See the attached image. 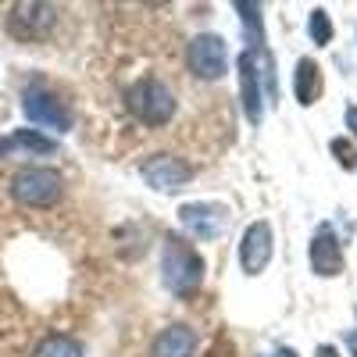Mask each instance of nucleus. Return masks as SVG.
Wrapping results in <instances>:
<instances>
[{
  "mask_svg": "<svg viewBox=\"0 0 357 357\" xmlns=\"http://www.w3.org/2000/svg\"><path fill=\"white\" fill-rule=\"evenodd\" d=\"M272 254H275V236H272V225L268 222H254L247 225L243 240H240V264L247 275H261L268 264H272Z\"/></svg>",
  "mask_w": 357,
  "mask_h": 357,
  "instance_id": "obj_8",
  "label": "nucleus"
},
{
  "mask_svg": "<svg viewBox=\"0 0 357 357\" xmlns=\"http://www.w3.org/2000/svg\"><path fill=\"white\" fill-rule=\"evenodd\" d=\"M314 357H340V350H336V347H318Z\"/></svg>",
  "mask_w": 357,
  "mask_h": 357,
  "instance_id": "obj_20",
  "label": "nucleus"
},
{
  "mask_svg": "<svg viewBox=\"0 0 357 357\" xmlns=\"http://www.w3.org/2000/svg\"><path fill=\"white\" fill-rule=\"evenodd\" d=\"M347 343H350V350L357 354V333H350V336H347Z\"/></svg>",
  "mask_w": 357,
  "mask_h": 357,
  "instance_id": "obj_22",
  "label": "nucleus"
},
{
  "mask_svg": "<svg viewBox=\"0 0 357 357\" xmlns=\"http://www.w3.org/2000/svg\"><path fill=\"white\" fill-rule=\"evenodd\" d=\"M33 357H82V347L68 336H47Z\"/></svg>",
  "mask_w": 357,
  "mask_h": 357,
  "instance_id": "obj_14",
  "label": "nucleus"
},
{
  "mask_svg": "<svg viewBox=\"0 0 357 357\" xmlns=\"http://www.w3.org/2000/svg\"><path fill=\"white\" fill-rule=\"evenodd\" d=\"M57 22V8L54 4H15L8 15V29L11 36L22 43H36L43 40Z\"/></svg>",
  "mask_w": 357,
  "mask_h": 357,
  "instance_id": "obj_6",
  "label": "nucleus"
},
{
  "mask_svg": "<svg viewBox=\"0 0 357 357\" xmlns=\"http://www.w3.org/2000/svg\"><path fill=\"white\" fill-rule=\"evenodd\" d=\"M178 222L190 229V236L197 240H218V236L229 229V211L222 204H211V200H197V204H183L178 211Z\"/></svg>",
  "mask_w": 357,
  "mask_h": 357,
  "instance_id": "obj_7",
  "label": "nucleus"
},
{
  "mask_svg": "<svg viewBox=\"0 0 357 357\" xmlns=\"http://www.w3.org/2000/svg\"><path fill=\"white\" fill-rule=\"evenodd\" d=\"M143 178H146V186H154L158 193H178L193 178V168L175 154H154L143 165Z\"/></svg>",
  "mask_w": 357,
  "mask_h": 357,
  "instance_id": "obj_9",
  "label": "nucleus"
},
{
  "mask_svg": "<svg viewBox=\"0 0 357 357\" xmlns=\"http://www.w3.org/2000/svg\"><path fill=\"white\" fill-rule=\"evenodd\" d=\"M236 11L243 15V29H250V43H254V50L264 47V36H261V8H257V4H236Z\"/></svg>",
  "mask_w": 357,
  "mask_h": 357,
  "instance_id": "obj_16",
  "label": "nucleus"
},
{
  "mask_svg": "<svg viewBox=\"0 0 357 357\" xmlns=\"http://www.w3.org/2000/svg\"><path fill=\"white\" fill-rule=\"evenodd\" d=\"M11 143L22 146V151H33V154H54V151H57V143L47 139V136L36 132V129H18V132L11 136Z\"/></svg>",
  "mask_w": 357,
  "mask_h": 357,
  "instance_id": "obj_15",
  "label": "nucleus"
},
{
  "mask_svg": "<svg viewBox=\"0 0 357 357\" xmlns=\"http://www.w3.org/2000/svg\"><path fill=\"white\" fill-rule=\"evenodd\" d=\"M293 93H296V100H301L304 107L321 97V72H318V61H311V57H301V61H296Z\"/></svg>",
  "mask_w": 357,
  "mask_h": 357,
  "instance_id": "obj_13",
  "label": "nucleus"
},
{
  "mask_svg": "<svg viewBox=\"0 0 357 357\" xmlns=\"http://www.w3.org/2000/svg\"><path fill=\"white\" fill-rule=\"evenodd\" d=\"M311 40H314L318 47L333 43V22H329V15H325L321 8H318V11H311Z\"/></svg>",
  "mask_w": 357,
  "mask_h": 357,
  "instance_id": "obj_17",
  "label": "nucleus"
},
{
  "mask_svg": "<svg viewBox=\"0 0 357 357\" xmlns=\"http://www.w3.org/2000/svg\"><path fill=\"white\" fill-rule=\"evenodd\" d=\"M197 333L190 325H168V329L151 343V357H193Z\"/></svg>",
  "mask_w": 357,
  "mask_h": 357,
  "instance_id": "obj_12",
  "label": "nucleus"
},
{
  "mask_svg": "<svg viewBox=\"0 0 357 357\" xmlns=\"http://www.w3.org/2000/svg\"><path fill=\"white\" fill-rule=\"evenodd\" d=\"M161 282H165L168 293L183 296V301H190V296L200 289V282H204L200 254L175 232L165 236V247H161Z\"/></svg>",
  "mask_w": 357,
  "mask_h": 357,
  "instance_id": "obj_1",
  "label": "nucleus"
},
{
  "mask_svg": "<svg viewBox=\"0 0 357 357\" xmlns=\"http://www.w3.org/2000/svg\"><path fill=\"white\" fill-rule=\"evenodd\" d=\"M311 272L314 275H340L343 272V247H340V236L333 225H318L314 240H311Z\"/></svg>",
  "mask_w": 357,
  "mask_h": 357,
  "instance_id": "obj_10",
  "label": "nucleus"
},
{
  "mask_svg": "<svg viewBox=\"0 0 357 357\" xmlns=\"http://www.w3.org/2000/svg\"><path fill=\"white\" fill-rule=\"evenodd\" d=\"M186 61H190V72L197 79H222L225 75V65H229V50H225V40L215 36V33H200L190 40V50H186Z\"/></svg>",
  "mask_w": 357,
  "mask_h": 357,
  "instance_id": "obj_5",
  "label": "nucleus"
},
{
  "mask_svg": "<svg viewBox=\"0 0 357 357\" xmlns=\"http://www.w3.org/2000/svg\"><path fill=\"white\" fill-rule=\"evenodd\" d=\"M275 357H296V354H293L289 347H282V350H275Z\"/></svg>",
  "mask_w": 357,
  "mask_h": 357,
  "instance_id": "obj_23",
  "label": "nucleus"
},
{
  "mask_svg": "<svg viewBox=\"0 0 357 357\" xmlns=\"http://www.w3.org/2000/svg\"><path fill=\"white\" fill-rule=\"evenodd\" d=\"M347 129L357 136V107H347Z\"/></svg>",
  "mask_w": 357,
  "mask_h": 357,
  "instance_id": "obj_19",
  "label": "nucleus"
},
{
  "mask_svg": "<svg viewBox=\"0 0 357 357\" xmlns=\"http://www.w3.org/2000/svg\"><path fill=\"white\" fill-rule=\"evenodd\" d=\"M22 111H25V118L33 126H43V129H54V132H68L72 129V114H68L65 100L57 93H50V89L40 86V82H33L25 89Z\"/></svg>",
  "mask_w": 357,
  "mask_h": 357,
  "instance_id": "obj_4",
  "label": "nucleus"
},
{
  "mask_svg": "<svg viewBox=\"0 0 357 357\" xmlns=\"http://www.w3.org/2000/svg\"><path fill=\"white\" fill-rule=\"evenodd\" d=\"M11 146H15V143H11V139H0V158H4V154H8V151H11Z\"/></svg>",
  "mask_w": 357,
  "mask_h": 357,
  "instance_id": "obj_21",
  "label": "nucleus"
},
{
  "mask_svg": "<svg viewBox=\"0 0 357 357\" xmlns=\"http://www.w3.org/2000/svg\"><path fill=\"white\" fill-rule=\"evenodd\" d=\"M61 175L54 168H18L11 178V197L25 207H50L61 200Z\"/></svg>",
  "mask_w": 357,
  "mask_h": 357,
  "instance_id": "obj_3",
  "label": "nucleus"
},
{
  "mask_svg": "<svg viewBox=\"0 0 357 357\" xmlns=\"http://www.w3.org/2000/svg\"><path fill=\"white\" fill-rule=\"evenodd\" d=\"M333 154L340 158L343 168H354V151H350V143H347V139H333Z\"/></svg>",
  "mask_w": 357,
  "mask_h": 357,
  "instance_id": "obj_18",
  "label": "nucleus"
},
{
  "mask_svg": "<svg viewBox=\"0 0 357 357\" xmlns=\"http://www.w3.org/2000/svg\"><path fill=\"white\" fill-rule=\"evenodd\" d=\"M240 97H243V111L250 122H261V104H264V93H261V68H257V50H243L240 54Z\"/></svg>",
  "mask_w": 357,
  "mask_h": 357,
  "instance_id": "obj_11",
  "label": "nucleus"
},
{
  "mask_svg": "<svg viewBox=\"0 0 357 357\" xmlns=\"http://www.w3.org/2000/svg\"><path fill=\"white\" fill-rule=\"evenodd\" d=\"M129 111L139 118L143 126H151V129H161L172 122V114H175V97H172V89L161 82V79H139L132 89H129Z\"/></svg>",
  "mask_w": 357,
  "mask_h": 357,
  "instance_id": "obj_2",
  "label": "nucleus"
}]
</instances>
